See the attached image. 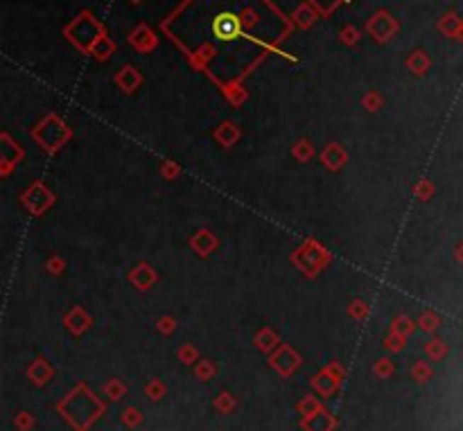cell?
I'll list each match as a JSON object with an SVG mask.
<instances>
[{
    "label": "cell",
    "instance_id": "6da1fadb",
    "mask_svg": "<svg viewBox=\"0 0 463 431\" xmlns=\"http://www.w3.org/2000/svg\"><path fill=\"white\" fill-rule=\"evenodd\" d=\"M215 32L222 36V39H230V36L238 34V23L230 18V16H224L215 23Z\"/></svg>",
    "mask_w": 463,
    "mask_h": 431
}]
</instances>
